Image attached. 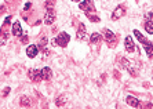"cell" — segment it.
<instances>
[{"label":"cell","mask_w":153,"mask_h":109,"mask_svg":"<svg viewBox=\"0 0 153 109\" xmlns=\"http://www.w3.org/2000/svg\"><path fill=\"white\" fill-rule=\"evenodd\" d=\"M65 102H66V97L65 95H61V97H58L57 98V106H64L65 105Z\"/></svg>","instance_id":"2e32d148"},{"label":"cell","mask_w":153,"mask_h":109,"mask_svg":"<svg viewBox=\"0 0 153 109\" xmlns=\"http://www.w3.org/2000/svg\"><path fill=\"white\" fill-rule=\"evenodd\" d=\"M42 76L44 80H51V78H53V72H51L50 68H43L42 69Z\"/></svg>","instance_id":"4fadbf2b"},{"label":"cell","mask_w":153,"mask_h":109,"mask_svg":"<svg viewBox=\"0 0 153 109\" xmlns=\"http://www.w3.org/2000/svg\"><path fill=\"white\" fill-rule=\"evenodd\" d=\"M69 40H71V36L66 32H61L55 39H53V44L54 46H59V47H66Z\"/></svg>","instance_id":"7a4b0ae2"},{"label":"cell","mask_w":153,"mask_h":109,"mask_svg":"<svg viewBox=\"0 0 153 109\" xmlns=\"http://www.w3.org/2000/svg\"><path fill=\"white\" fill-rule=\"evenodd\" d=\"M46 43H47V37L44 36V37H42V39H40V44H39V46L44 47V46H46Z\"/></svg>","instance_id":"d6986e66"},{"label":"cell","mask_w":153,"mask_h":109,"mask_svg":"<svg viewBox=\"0 0 153 109\" xmlns=\"http://www.w3.org/2000/svg\"><path fill=\"white\" fill-rule=\"evenodd\" d=\"M103 36H105V40H106L109 44H114V42H116V36H114L113 32H111L109 29H105L103 31Z\"/></svg>","instance_id":"ba28073f"},{"label":"cell","mask_w":153,"mask_h":109,"mask_svg":"<svg viewBox=\"0 0 153 109\" xmlns=\"http://www.w3.org/2000/svg\"><path fill=\"white\" fill-rule=\"evenodd\" d=\"M11 32H13V35L14 36H21L22 35V28H21V24L19 22H14V25H13V29H11Z\"/></svg>","instance_id":"7c38bea8"},{"label":"cell","mask_w":153,"mask_h":109,"mask_svg":"<svg viewBox=\"0 0 153 109\" xmlns=\"http://www.w3.org/2000/svg\"><path fill=\"white\" fill-rule=\"evenodd\" d=\"M21 42L22 43H28V36H24V37H21Z\"/></svg>","instance_id":"44dd1931"},{"label":"cell","mask_w":153,"mask_h":109,"mask_svg":"<svg viewBox=\"0 0 153 109\" xmlns=\"http://www.w3.org/2000/svg\"><path fill=\"white\" fill-rule=\"evenodd\" d=\"M73 1H80V0H73Z\"/></svg>","instance_id":"603a6c76"},{"label":"cell","mask_w":153,"mask_h":109,"mask_svg":"<svg viewBox=\"0 0 153 109\" xmlns=\"http://www.w3.org/2000/svg\"><path fill=\"white\" fill-rule=\"evenodd\" d=\"M28 75H29V79L32 81H35V83H39V81L43 80L42 70H39V69H30L28 72Z\"/></svg>","instance_id":"3957f363"},{"label":"cell","mask_w":153,"mask_h":109,"mask_svg":"<svg viewBox=\"0 0 153 109\" xmlns=\"http://www.w3.org/2000/svg\"><path fill=\"white\" fill-rule=\"evenodd\" d=\"M126 101H127L128 105H130V106H134V108H139V106H141V102H139L138 99L135 98V97H131V95H128Z\"/></svg>","instance_id":"8fae6325"},{"label":"cell","mask_w":153,"mask_h":109,"mask_svg":"<svg viewBox=\"0 0 153 109\" xmlns=\"http://www.w3.org/2000/svg\"><path fill=\"white\" fill-rule=\"evenodd\" d=\"M152 15H153V13H152Z\"/></svg>","instance_id":"cb8c5ba5"},{"label":"cell","mask_w":153,"mask_h":109,"mask_svg":"<svg viewBox=\"0 0 153 109\" xmlns=\"http://www.w3.org/2000/svg\"><path fill=\"white\" fill-rule=\"evenodd\" d=\"M55 6V0H47L46 1V8H54Z\"/></svg>","instance_id":"ac0fdd59"},{"label":"cell","mask_w":153,"mask_h":109,"mask_svg":"<svg viewBox=\"0 0 153 109\" xmlns=\"http://www.w3.org/2000/svg\"><path fill=\"white\" fill-rule=\"evenodd\" d=\"M29 8H30V3H28V4L25 6V10H29Z\"/></svg>","instance_id":"7402d4cb"},{"label":"cell","mask_w":153,"mask_h":109,"mask_svg":"<svg viewBox=\"0 0 153 109\" xmlns=\"http://www.w3.org/2000/svg\"><path fill=\"white\" fill-rule=\"evenodd\" d=\"M124 46H126V51H127V53H134V51H135V44L132 42L131 36H127V37H126Z\"/></svg>","instance_id":"52a82bcc"},{"label":"cell","mask_w":153,"mask_h":109,"mask_svg":"<svg viewBox=\"0 0 153 109\" xmlns=\"http://www.w3.org/2000/svg\"><path fill=\"white\" fill-rule=\"evenodd\" d=\"M101 40V35L100 33H93V35L90 36V43H91V44H94V43H97V42H100Z\"/></svg>","instance_id":"5bb4252c"},{"label":"cell","mask_w":153,"mask_h":109,"mask_svg":"<svg viewBox=\"0 0 153 109\" xmlns=\"http://www.w3.org/2000/svg\"><path fill=\"white\" fill-rule=\"evenodd\" d=\"M47 13L44 15V24L51 25L54 21H55V13H54V8H46Z\"/></svg>","instance_id":"8992f818"},{"label":"cell","mask_w":153,"mask_h":109,"mask_svg":"<svg viewBox=\"0 0 153 109\" xmlns=\"http://www.w3.org/2000/svg\"><path fill=\"white\" fill-rule=\"evenodd\" d=\"M37 54H39V47L37 46H29L28 49H26V55H28L29 58H35Z\"/></svg>","instance_id":"9c48e42d"},{"label":"cell","mask_w":153,"mask_h":109,"mask_svg":"<svg viewBox=\"0 0 153 109\" xmlns=\"http://www.w3.org/2000/svg\"><path fill=\"white\" fill-rule=\"evenodd\" d=\"M124 11H126L124 7L119 6V7L113 11V14H112V19H119L120 17H123V15H124Z\"/></svg>","instance_id":"30bf717a"},{"label":"cell","mask_w":153,"mask_h":109,"mask_svg":"<svg viewBox=\"0 0 153 109\" xmlns=\"http://www.w3.org/2000/svg\"><path fill=\"white\" fill-rule=\"evenodd\" d=\"M21 105L30 106V105H32V102H30V99H29L28 97H21Z\"/></svg>","instance_id":"e0dca14e"},{"label":"cell","mask_w":153,"mask_h":109,"mask_svg":"<svg viewBox=\"0 0 153 109\" xmlns=\"http://www.w3.org/2000/svg\"><path fill=\"white\" fill-rule=\"evenodd\" d=\"M8 93H10V87H6V88H4V91H3V95L6 97V95H7Z\"/></svg>","instance_id":"ffe728a7"},{"label":"cell","mask_w":153,"mask_h":109,"mask_svg":"<svg viewBox=\"0 0 153 109\" xmlns=\"http://www.w3.org/2000/svg\"><path fill=\"white\" fill-rule=\"evenodd\" d=\"M79 7L82 8V10L84 11H91V13H95V7H94V3L93 0H84V1H82V3L79 4Z\"/></svg>","instance_id":"5b68a950"},{"label":"cell","mask_w":153,"mask_h":109,"mask_svg":"<svg viewBox=\"0 0 153 109\" xmlns=\"http://www.w3.org/2000/svg\"><path fill=\"white\" fill-rule=\"evenodd\" d=\"M134 35L137 36V39L139 40V42L143 44V47H145V50H146V54L149 55V58H153V44H152V42H149V40H146L145 37L142 36V33L139 31H134Z\"/></svg>","instance_id":"6da1fadb"},{"label":"cell","mask_w":153,"mask_h":109,"mask_svg":"<svg viewBox=\"0 0 153 109\" xmlns=\"http://www.w3.org/2000/svg\"><path fill=\"white\" fill-rule=\"evenodd\" d=\"M76 39H79V40H87L88 39V35H87V31H85V25L84 24H79V29H77V33H76Z\"/></svg>","instance_id":"277c9868"},{"label":"cell","mask_w":153,"mask_h":109,"mask_svg":"<svg viewBox=\"0 0 153 109\" xmlns=\"http://www.w3.org/2000/svg\"><path fill=\"white\" fill-rule=\"evenodd\" d=\"M145 29L148 33H153V21H146L145 22Z\"/></svg>","instance_id":"9a60e30c"}]
</instances>
